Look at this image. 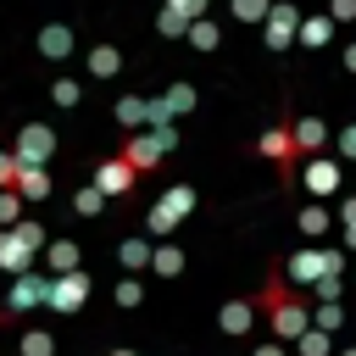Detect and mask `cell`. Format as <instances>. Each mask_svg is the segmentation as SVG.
Listing matches in <instances>:
<instances>
[{"label":"cell","mask_w":356,"mask_h":356,"mask_svg":"<svg viewBox=\"0 0 356 356\" xmlns=\"http://www.w3.org/2000/svg\"><path fill=\"white\" fill-rule=\"evenodd\" d=\"M145 256H150V250H145V245H134V239H128V245H122V261H128V267H139V261H145Z\"/></svg>","instance_id":"25"},{"label":"cell","mask_w":356,"mask_h":356,"mask_svg":"<svg viewBox=\"0 0 356 356\" xmlns=\"http://www.w3.org/2000/svg\"><path fill=\"white\" fill-rule=\"evenodd\" d=\"M117 67V50H95V72H111Z\"/></svg>","instance_id":"26"},{"label":"cell","mask_w":356,"mask_h":356,"mask_svg":"<svg viewBox=\"0 0 356 356\" xmlns=\"http://www.w3.org/2000/svg\"><path fill=\"white\" fill-rule=\"evenodd\" d=\"M22 356H56V339H50L44 328H28V334H22Z\"/></svg>","instance_id":"14"},{"label":"cell","mask_w":356,"mask_h":356,"mask_svg":"<svg viewBox=\"0 0 356 356\" xmlns=\"http://www.w3.org/2000/svg\"><path fill=\"white\" fill-rule=\"evenodd\" d=\"M11 184H17V156L0 150V189H11Z\"/></svg>","instance_id":"22"},{"label":"cell","mask_w":356,"mask_h":356,"mask_svg":"<svg viewBox=\"0 0 356 356\" xmlns=\"http://www.w3.org/2000/svg\"><path fill=\"white\" fill-rule=\"evenodd\" d=\"M261 6H267V0H234V11H239V17H256Z\"/></svg>","instance_id":"27"},{"label":"cell","mask_w":356,"mask_h":356,"mask_svg":"<svg viewBox=\"0 0 356 356\" xmlns=\"http://www.w3.org/2000/svg\"><path fill=\"white\" fill-rule=\"evenodd\" d=\"M245 328H250V306H245V300L222 306V334H245Z\"/></svg>","instance_id":"13"},{"label":"cell","mask_w":356,"mask_h":356,"mask_svg":"<svg viewBox=\"0 0 356 356\" xmlns=\"http://www.w3.org/2000/svg\"><path fill=\"white\" fill-rule=\"evenodd\" d=\"M50 150H56V134H50L44 122H28L11 156H17V161H28V167H44V161H50Z\"/></svg>","instance_id":"4"},{"label":"cell","mask_w":356,"mask_h":356,"mask_svg":"<svg viewBox=\"0 0 356 356\" xmlns=\"http://www.w3.org/2000/svg\"><path fill=\"white\" fill-rule=\"evenodd\" d=\"M339 317H345V312H339L334 300H328V306H317V328H323V334H328V328H339Z\"/></svg>","instance_id":"21"},{"label":"cell","mask_w":356,"mask_h":356,"mask_svg":"<svg viewBox=\"0 0 356 356\" xmlns=\"http://www.w3.org/2000/svg\"><path fill=\"white\" fill-rule=\"evenodd\" d=\"M289 134H295V150H323V139H328V128H323L317 117H300V122H289Z\"/></svg>","instance_id":"12"},{"label":"cell","mask_w":356,"mask_h":356,"mask_svg":"<svg viewBox=\"0 0 356 356\" xmlns=\"http://www.w3.org/2000/svg\"><path fill=\"white\" fill-rule=\"evenodd\" d=\"M328 267H334V256H317V250L289 256V278H295V284H312V278H323Z\"/></svg>","instance_id":"9"},{"label":"cell","mask_w":356,"mask_h":356,"mask_svg":"<svg viewBox=\"0 0 356 356\" xmlns=\"http://www.w3.org/2000/svg\"><path fill=\"white\" fill-rule=\"evenodd\" d=\"M345 356H356V350H345Z\"/></svg>","instance_id":"32"},{"label":"cell","mask_w":356,"mask_h":356,"mask_svg":"<svg viewBox=\"0 0 356 356\" xmlns=\"http://www.w3.org/2000/svg\"><path fill=\"white\" fill-rule=\"evenodd\" d=\"M44 300V273H17V284H11V295H6V312L17 317V312H28V306H39Z\"/></svg>","instance_id":"7"},{"label":"cell","mask_w":356,"mask_h":356,"mask_svg":"<svg viewBox=\"0 0 356 356\" xmlns=\"http://www.w3.org/2000/svg\"><path fill=\"white\" fill-rule=\"evenodd\" d=\"M339 150H345V156H356V128H345V139H339Z\"/></svg>","instance_id":"28"},{"label":"cell","mask_w":356,"mask_h":356,"mask_svg":"<svg viewBox=\"0 0 356 356\" xmlns=\"http://www.w3.org/2000/svg\"><path fill=\"white\" fill-rule=\"evenodd\" d=\"M17 200H44L50 195V172L44 167H28V161H17Z\"/></svg>","instance_id":"8"},{"label":"cell","mask_w":356,"mask_h":356,"mask_svg":"<svg viewBox=\"0 0 356 356\" xmlns=\"http://www.w3.org/2000/svg\"><path fill=\"white\" fill-rule=\"evenodd\" d=\"M178 267H184V250H172V245H161V250H156V273H161V278H172Z\"/></svg>","instance_id":"18"},{"label":"cell","mask_w":356,"mask_h":356,"mask_svg":"<svg viewBox=\"0 0 356 356\" xmlns=\"http://www.w3.org/2000/svg\"><path fill=\"white\" fill-rule=\"evenodd\" d=\"M111 356H134V350H111Z\"/></svg>","instance_id":"31"},{"label":"cell","mask_w":356,"mask_h":356,"mask_svg":"<svg viewBox=\"0 0 356 356\" xmlns=\"http://www.w3.org/2000/svg\"><path fill=\"white\" fill-rule=\"evenodd\" d=\"M256 356H284V345H261V350H256Z\"/></svg>","instance_id":"29"},{"label":"cell","mask_w":356,"mask_h":356,"mask_svg":"<svg viewBox=\"0 0 356 356\" xmlns=\"http://www.w3.org/2000/svg\"><path fill=\"white\" fill-rule=\"evenodd\" d=\"M11 222H22V200H17V189H0V228H11Z\"/></svg>","instance_id":"16"},{"label":"cell","mask_w":356,"mask_h":356,"mask_svg":"<svg viewBox=\"0 0 356 356\" xmlns=\"http://www.w3.org/2000/svg\"><path fill=\"white\" fill-rule=\"evenodd\" d=\"M172 145H178V134H172V128H167V122H156V128H150V134H128V139H122V150H117V156H122V161H128V167H134V172H150V167H156V161H161V156H167V150H172Z\"/></svg>","instance_id":"2"},{"label":"cell","mask_w":356,"mask_h":356,"mask_svg":"<svg viewBox=\"0 0 356 356\" xmlns=\"http://www.w3.org/2000/svg\"><path fill=\"white\" fill-rule=\"evenodd\" d=\"M44 300H50L56 312H78V306L89 300V273H61L56 284H44Z\"/></svg>","instance_id":"3"},{"label":"cell","mask_w":356,"mask_h":356,"mask_svg":"<svg viewBox=\"0 0 356 356\" xmlns=\"http://www.w3.org/2000/svg\"><path fill=\"white\" fill-rule=\"evenodd\" d=\"M134 184H139V172H134L122 156H106L100 172H95V189H100V195H128Z\"/></svg>","instance_id":"6"},{"label":"cell","mask_w":356,"mask_h":356,"mask_svg":"<svg viewBox=\"0 0 356 356\" xmlns=\"http://www.w3.org/2000/svg\"><path fill=\"white\" fill-rule=\"evenodd\" d=\"M72 206H78V211H83V217H95V211H100V206H106V195H100V189H95V184H89V189H78V195H72Z\"/></svg>","instance_id":"17"},{"label":"cell","mask_w":356,"mask_h":356,"mask_svg":"<svg viewBox=\"0 0 356 356\" xmlns=\"http://www.w3.org/2000/svg\"><path fill=\"white\" fill-rule=\"evenodd\" d=\"M295 345H300V356H328V334H323V328H306Z\"/></svg>","instance_id":"15"},{"label":"cell","mask_w":356,"mask_h":356,"mask_svg":"<svg viewBox=\"0 0 356 356\" xmlns=\"http://www.w3.org/2000/svg\"><path fill=\"white\" fill-rule=\"evenodd\" d=\"M117 117H122V122H139V117H150V106H145V100H122Z\"/></svg>","instance_id":"20"},{"label":"cell","mask_w":356,"mask_h":356,"mask_svg":"<svg viewBox=\"0 0 356 356\" xmlns=\"http://www.w3.org/2000/svg\"><path fill=\"white\" fill-rule=\"evenodd\" d=\"M256 300L267 306V317H273V328H278L284 339H300V334L312 328V312H306V300H295V295H289L278 278H273V284H267Z\"/></svg>","instance_id":"1"},{"label":"cell","mask_w":356,"mask_h":356,"mask_svg":"<svg viewBox=\"0 0 356 356\" xmlns=\"http://www.w3.org/2000/svg\"><path fill=\"white\" fill-rule=\"evenodd\" d=\"M0 323H11V312H6V306H0Z\"/></svg>","instance_id":"30"},{"label":"cell","mask_w":356,"mask_h":356,"mask_svg":"<svg viewBox=\"0 0 356 356\" xmlns=\"http://www.w3.org/2000/svg\"><path fill=\"white\" fill-rule=\"evenodd\" d=\"M289 28H295V11L278 6V11H273V39H289Z\"/></svg>","instance_id":"19"},{"label":"cell","mask_w":356,"mask_h":356,"mask_svg":"<svg viewBox=\"0 0 356 356\" xmlns=\"http://www.w3.org/2000/svg\"><path fill=\"white\" fill-rule=\"evenodd\" d=\"M323 222H328V217H323L317 206H306V211H300V228H306V234H323Z\"/></svg>","instance_id":"23"},{"label":"cell","mask_w":356,"mask_h":356,"mask_svg":"<svg viewBox=\"0 0 356 356\" xmlns=\"http://www.w3.org/2000/svg\"><path fill=\"white\" fill-rule=\"evenodd\" d=\"M345 245L356 250V200H345Z\"/></svg>","instance_id":"24"},{"label":"cell","mask_w":356,"mask_h":356,"mask_svg":"<svg viewBox=\"0 0 356 356\" xmlns=\"http://www.w3.org/2000/svg\"><path fill=\"white\" fill-rule=\"evenodd\" d=\"M256 150H261V156H273L284 172H289V167H295V156H300V150H295V134H289V122H273V128L256 139Z\"/></svg>","instance_id":"5"},{"label":"cell","mask_w":356,"mask_h":356,"mask_svg":"<svg viewBox=\"0 0 356 356\" xmlns=\"http://www.w3.org/2000/svg\"><path fill=\"white\" fill-rule=\"evenodd\" d=\"M184 211H189V189H172V195H167V200L156 206V217H150V228H156V234H167V228H172V222H178Z\"/></svg>","instance_id":"11"},{"label":"cell","mask_w":356,"mask_h":356,"mask_svg":"<svg viewBox=\"0 0 356 356\" xmlns=\"http://www.w3.org/2000/svg\"><path fill=\"white\" fill-rule=\"evenodd\" d=\"M28 261H33V250H28L11 228H0V267H6V273H28Z\"/></svg>","instance_id":"10"}]
</instances>
